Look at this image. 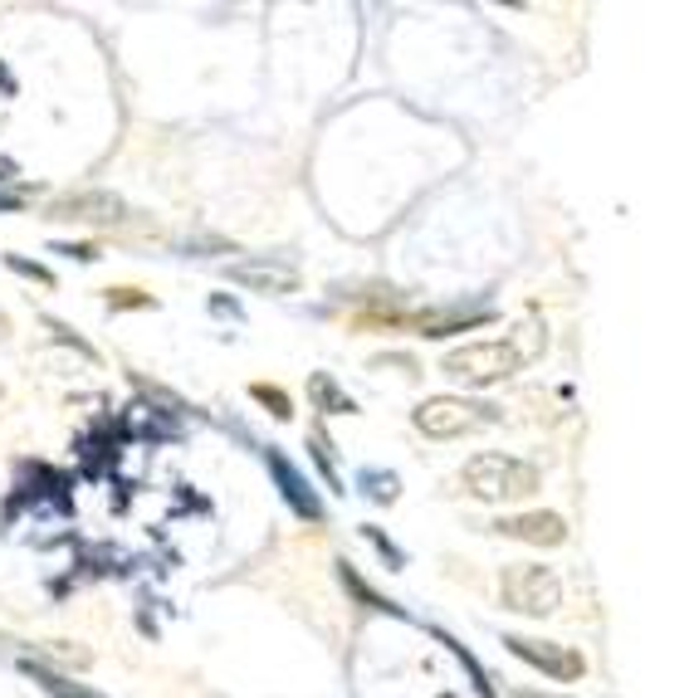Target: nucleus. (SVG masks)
Listing matches in <instances>:
<instances>
[{
    "mask_svg": "<svg viewBox=\"0 0 694 698\" xmlns=\"http://www.w3.org/2000/svg\"><path fill=\"white\" fill-rule=\"evenodd\" d=\"M226 279L240 283V289H249V293H294L299 289V269L279 255L235 259V265H226Z\"/></svg>",
    "mask_w": 694,
    "mask_h": 698,
    "instance_id": "423d86ee",
    "label": "nucleus"
},
{
    "mask_svg": "<svg viewBox=\"0 0 694 698\" xmlns=\"http://www.w3.org/2000/svg\"><path fill=\"white\" fill-rule=\"evenodd\" d=\"M49 216L78 220V225H113V220H123V200L113 191H74V196H59Z\"/></svg>",
    "mask_w": 694,
    "mask_h": 698,
    "instance_id": "1a4fd4ad",
    "label": "nucleus"
},
{
    "mask_svg": "<svg viewBox=\"0 0 694 698\" xmlns=\"http://www.w3.org/2000/svg\"><path fill=\"white\" fill-rule=\"evenodd\" d=\"M416 430L430 434V440H460V434L470 430H485V425L499 420L495 406H485V401H465V396H430L416 406Z\"/></svg>",
    "mask_w": 694,
    "mask_h": 698,
    "instance_id": "20e7f679",
    "label": "nucleus"
},
{
    "mask_svg": "<svg viewBox=\"0 0 694 698\" xmlns=\"http://www.w3.org/2000/svg\"><path fill=\"white\" fill-rule=\"evenodd\" d=\"M460 483H465V493L479 503H519L538 489L543 474H538V464L489 450V454H475V460L460 469Z\"/></svg>",
    "mask_w": 694,
    "mask_h": 698,
    "instance_id": "f257e3e1",
    "label": "nucleus"
},
{
    "mask_svg": "<svg viewBox=\"0 0 694 698\" xmlns=\"http://www.w3.org/2000/svg\"><path fill=\"white\" fill-rule=\"evenodd\" d=\"M20 670L29 674V679L39 684L45 694H54V698H98L94 689H84V684H74L69 674H59V670H49V664H35V660H20Z\"/></svg>",
    "mask_w": 694,
    "mask_h": 698,
    "instance_id": "9d476101",
    "label": "nucleus"
},
{
    "mask_svg": "<svg viewBox=\"0 0 694 698\" xmlns=\"http://www.w3.org/2000/svg\"><path fill=\"white\" fill-rule=\"evenodd\" d=\"M523 367L519 352L509 342H465V347L446 352L440 357V371L450 381H465V387H499Z\"/></svg>",
    "mask_w": 694,
    "mask_h": 698,
    "instance_id": "7ed1b4c3",
    "label": "nucleus"
},
{
    "mask_svg": "<svg viewBox=\"0 0 694 698\" xmlns=\"http://www.w3.org/2000/svg\"><path fill=\"white\" fill-rule=\"evenodd\" d=\"M460 322H489V313L485 308H475V313H460V308H450V313H421V332L426 338H446V332H455Z\"/></svg>",
    "mask_w": 694,
    "mask_h": 698,
    "instance_id": "ddd939ff",
    "label": "nucleus"
},
{
    "mask_svg": "<svg viewBox=\"0 0 694 698\" xmlns=\"http://www.w3.org/2000/svg\"><path fill=\"white\" fill-rule=\"evenodd\" d=\"M20 206V196H5V191H0V210H15Z\"/></svg>",
    "mask_w": 694,
    "mask_h": 698,
    "instance_id": "aec40b11",
    "label": "nucleus"
},
{
    "mask_svg": "<svg viewBox=\"0 0 694 698\" xmlns=\"http://www.w3.org/2000/svg\"><path fill=\"white\" fill-rule=\"evenodd\" d=\"M489 532H499V538L509 542H528V548H562L568 542V523H562V513H509V518L489 523Z\"/></svg>",
    "mask_w": 694,
    "mask_h": 698,
    "instance_id": "0eeeda50",
    "label": "nucleus"
},
{
    "mask_svg": "<svg viewBox=\"0 0 694 698\" xmlns=\"http://www.w3.org/2000/svg\"><path fill=\"white\" fill-rule=\"evenodd\" d=\"M514 698H558V694H538V689H519Z\"/></svg>",
    "mask_w": 694,
    "mask_h": 698,
    "instance_id": "412c9836",
    "label": "nucleus"
},
{
    "mask_svg": "<svg viewBox=\"0 0 694 698\" xmlns=\"http://www.w3.org/2000/svg\"><path fill=\"white\" fill-rule=\"evenodd\" d=\"M10 269H15V274H25V279H35V283H54V274H49L45 265H29V259H20V255H10L5 259Z\"/></svg>",
    "mask_w": 694,
    "mask_h": 698,
    "instance_id": "a211bd4d",
    "label": "nucleus"
},
{
    "mask_svg": "<svg viewBox=\"0 0 694 698\" xmlns=\"http://www.w3.org/2000/svg\"><path fill=\"white\" fill-rule=\"evenodd\" d=\"M308 396H314L318 411H328V416H352V411H357V401H352L328 371H318V377L308 381Z\"/></svg>",
    "mask_w": 694,
    "mask_h": 698,
    "instance_id": "9b49d317",
    "label": "nucleus"
},
{
    "mask_svg": "<svg viewBox=\"0 0 694 698\" xmlns=\"http://www.w3.org/2000/svg\"><path fill=\"white\" fill-rule=\"evenodd\" d=\"M357 489H362V499H372V503H397L401 499V479L391 469H362Z\"/></svg>",
    "mask_w": 694,
    "mask_h": 698,
    "instance_id": "f8f14e48",
    "label": "nucleus"
},
{
    "mask_svg": "<svg viewBox=\"0 0 694 698\" xmlns=\"http://www.w3.org/2000/svg\"><path fill=\"white\" fill-rule=\"evenodd\" d=\"M504 342L519 352V362H523V367H528V362H538V357H543V347H548V332H543L538 322H519V328L509 332Z\"/></svg>",
    "mask_w": 694,
    "mask_h": 698,
    "instance_id": "4468645a",
    "label": "nucleus"
},
{
    "mask_svg": "<svg viewBox=\"0 0 694 698\" xmlns=\"http://www.w3.org/2000/svg\"><path fill=\"white\" fill-rule=\"evenodd\" d=\"M338 576H343V586H348V591H357V596H362V601H367V605H372V611H387V615H401V605H397V601H381V596H377V591H372V586H367V581H357V572H352V566H348V562H338Z\"/></svg>",
    "mask_w": 694,
    "mask_h": 698,
    "instance_id": "2eb2a0df",
    "label": "nucleus"
},
{
    "mask_svg": "<svg viewBox=\"0 0 694 698\" xmlns=\"http://www.w3.org/2000/svg\"><path fill=\"white\" fill-rule=\"evenodd\" d=\"M499 601H504V611L543 621V615H552L562 605V581L543 562H514L499 572Z\"/></svg>",
    "mask_w": 694,
    "mask_h": 698,
    "instance_id": "f03ea898",
    "label": "nucleus"
},
{
    "mask_svg": "<svg viewBox=\"0 0 694 698\" xmlns=\"http://www.w3.org/2000/svg\"><path fill=\"white\" fill-rule=\"evenodd\" d=\"M362 532H367V542H372V548H377L381 558L391 562V572H401V566H406V558H401V548H397V542H387V538H381L377 528H362Z\"/></svg>",
    "mask_w": 694,
    "mask_h": 698,
    "instance_id": "f3484780",
    "label": "nucleus"
},
{
    "mask_svg": "<svg viewBox=\"0 0 694 698\" xmlns=\"http://www.w3.org/2000/svg\"><path fill=\"white\" fill-rule=\"evenodd\" d=\"M0 332H5V318H0Z\"/></svg>",
    "mask_w": 694,
    "mask_h": 698,
    "instance_id": "4be33fe9",
    "label": "nucleus"
},
{
    "mask_svg": "<svg viewBox=\"0 0 694 698\" xmlns=\"http://www.w3.org/2000/svg\"><path fill=\"white\" fill-rule=\"evenodd\" d=\"M59 645V660H64V664H74V670H88V650H78V645H69V640H54Z\"/></svg>",
    "mask_w": 694,
    "mask_h": 698,
    "instance_id": "6ab92c4d",
    "label": "nucleus"
},
{
    "mask_svg": "<svg viewBox=\"0 0 694 698\" xmlns=\"http://www.w3.org/2000/svg\"><path fill=\"white\" fill-rule=\"evenodd\" d=\"M265 464H269V474H275V483H279V493H284V503L299 513V518H308V523H324V499L314 493V483L304 479V474L294 469V464L284 460V454L269 444L265 450Z\"/></svg>",
    "mask_w": 694,
    "mask_h": 698,
    "instance_id": "6e6552de",
    "label": "nucleus"
},
{
    "mask_svg": "<svg viewBox=\"0 0 694 698\" xmlns=\"http://www.w3.org/2000/svg\"><path fill=\"white\" fill-rule=\"evenodd\" d=\"M509 654L523 664H533V670H543L548 679L558 684H572L587 674V660H582L577 650H568V645H552V640H533V635H504Z\"/></svg>",
    "mask_w": 694,
    "mask_h": 698,
    "instance_id": "39448f33",
    "label": "nucleus"
},
{
    "mask_svg": "<svg viewBox=\"0 0 694 698\" xmlns=\"http://www.w3.org/2000/svg\"><path fill=\"white\" fill-rule=\"evenodd\" d=\"M249 396H255L259 406H269V416H275V420H289V416H294V406H289V396H284L279 387H255Z\"/></svg>",
    "mask_w": 694,
    "mask_h": 698,
    "instance_id": "dca6fc26",
    "label": "nucleus"
}]
</instances>
